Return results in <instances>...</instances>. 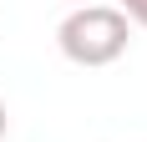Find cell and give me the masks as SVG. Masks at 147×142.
Here are the masks:
<instances>
[{
    "label": "cell",
    "mask_w": 147,
    "mask_h": 142,
    "mask_svg": "<svg viewBox=\"0 0 147 142\" xmlns=\"http://www.w3.org/2000/svg\"><path fill=\"white\" fill-rule=\"evenodd\" d=\"M127 41H132V26L117 5H76L66 20L56 26V46L61 56L76 61V66H112L117 56H127Z\"/></svg>",
    "instance_id": "obj_1"
},
{
    "label": "cell",
    "mask_w": 147,
    "mask_h": 142,
    "mask_svg": "<svg viewBox=\"0 0 147 142\" xmlns=\"http://www.w3.org/2000/svg\"><path fill=\"white\" fill-rule=\"evenodd\" d=\"M117 10L127 15V26H142V30H147V0H122Z\"/></svg>",
    "instance_id": "obj_2"
},
{
    "label": "cell",
    "mask_w": 147,
    "mask_h": 142,
    "mask_svg": "<svg viewBox=\"0 0 147 142\" xmlns=\"http://www.w3.org/2000/svg\"><path fill=\"white\" fill-rule=\"evenodd\" d=\"M5 127H10V117H5V101H0V142H5Z\"/></svg>",
    "instance_id": "obj_3"
},
{
    "label": "cell",
    "mask_w": 147,
    "mask_h": 142,
    "mask_svg": "<svg viewBox=\"0 0 147 142\" xmlns=\"http://www.w3.org/2000/svg\"><path fill=\"white\" fill-rule=\"evenodd\" d=\"M71 5H91V0H71Z\"/></svg>",
    "instance_id": "obj_4"
}]
</instances>
